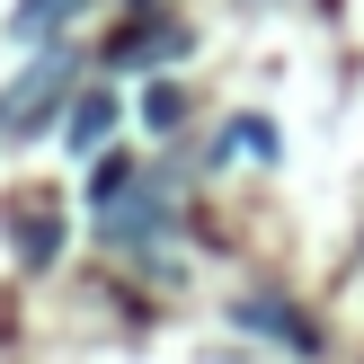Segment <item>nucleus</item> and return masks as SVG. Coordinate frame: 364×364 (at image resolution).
Segmentation results:
<instances>
[{"instance_id":"obj_5","label":"nucleus","mask_w":364,"mask_h":364,"mask_svg":"<svg viewBox=\"0 0 364 364\" xmlns=\"http://www.w3.org/2000/svg\"><path fill=\"white\" fill-rule=\"evenodd\" d=\"M107 240H151V231H160V196L151 187H142V205H107Z\"/></svg>"},{"instance_id":"obj_8","label":"nucleus","mask_w":364,"mask_h":364,"mask_svg":"<svg viewBox=\"0 0 364 364\" xmlns=\"http://www.w3.org/2000/svg\"><path fill=\"white\" fill-rule=\"evenodd\" d=\"M178 116H187V107H178V89H169V80H160V89H151V98H142V124H151V134H169V124H178Z\"/></svg>"},{"instance_id":"obj_6","label":"nucleus","mask_w":364,"mask_h":364,"mask_svg":"<svg viewBox=\"0 0 364 364\" xmlns=\"http://www.w3.org/2000/svg\"><path fill=\"white\" fill-rule=\"evenodd\" d=\"M80 9H89V0H18L9 27H18V36H53L63 18H80Z\"/></svg>"},{"instance_id":"obj_9","label":"nucleus","mask_w":364,"mask_h":364,"mask_svg":"<svg viewBox=\"0 0 364 364\" xmlns=\"http://www.w3.org/2000/svg\"><path fill=\"white\" fill-rule=\"evenodd\" d=\"M18 249H27V258H36V267H45V258H53V249H63V231H53V223H18Z\"/></svg>"},{"instance_id":"obj_4","label":"nucleus","mask_w":364,"mask_h":364,"mask_svg":"<svg viewBox=\"0 0 364 364\" xmlns=\"http://www.w3.org/2000/svg\"><path fill=\"white\" fill-rule=\"evenodd\" d=\"M107 134H116V98H107V89H80L71 116H63V142H71V151H98Z\"/></svg>"},{"instance_id":"obj_7","label":"nucleus","mask_w":364,"mask_h":364,"mask_svg":"<svg viewBox=\"0 0 364 364\" xmlns=\"http://www.w3.org/2000/svg\"><path fill=\"white\" fill-rule=\"evenodd\" d=\"M124 187H134V160H124V151H107V160H98V178H89V196H98V205H116Z\"/></svg>"},{"instance_id":"obj_1","label":"nucleus","mask_w":364,"mask_h":364,"mask_svg":"<svg viewBox=\"0 0 364 364\" xmlns=\"http://www.w3.org/2000/svg\"><path fill=\"white\" fill-rule=\"evenodd\" d=\"M71 80H80V53H71V45H45V53H36V63L18 71L9 89H0V134H9V142H27L36 124H45L53 107L71 98Z\"/></svg>"},{"instance_id":"obj_2","label":"nucleus","mask_w":364,"mask_h":364,"mask_svg":"<svg viewBox=\"0 0 364 364\" xmlns=\"http://www.w3.org/2000/svg\"><path fill=\"white\" fill-rule=\"evenodd\" d=\"M178 45H187V36H178L169 18L151 9V0H134V18H124V36L107 45V63H124V71H134V63H160V53H178Z\"/></svg>"},{"instance_id":"obj_3","label":"nucleus","mask_w":364,"mask_h":364,"mask_svg":"<svg viewBox=\"0 0 364 364\" xmlns=\"http://www.w3.org/2000/svg\"><path fill=\"white\" fill-rule=\"evenodd\" d=\"M240 329H267L276 347H294V355H311V347H320L311 320H302L294 302H267V294H249V302H240Z\"/></svg>"}]
</instances>
